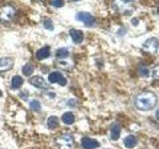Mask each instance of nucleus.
<instances>
[{
  "label": "nucleus",
  "instance_id": "1",
  "mask_svg": "<svg viewBox=\"0 0 159 149\" xmlns=\"http://www.w3.org/2000/svg\"><path fill=\"white\" fill-rule=\"evenodd\" d=\"M135 106L139 111H150L157 104V97L155 93L151 92H144L136 96L135 101Z\"/></svg>",
  "mask_w": 159,
  "mask_h": 149
},
{
  "label": "nucleus",
  "instance_id": "2",
  "mask_svg": "<svg viewBox=\"0 0 159 149\" xmlns=\"http://www.w3.org/2000/svg\"><path fill=\"white\" fill-rule=\"evenodd\" d=\"M112 5L117 12L123 15H129L135 9L134 2L132 0H113Z\"/></svg>",
  "mask_w": 159,
  "mask_h": 149
},
{
  "label": "nucleus",
  "instance_id": "3",
  "mask_svg": "<svg viewBox=\"0 0 159 149\" xmlns=\"http://www.w3.org/2000/svg\"><path fill=\"white\" fill-rule=\"evenodd\" d=\"M56 144L59 149H74V137L69 133H65L56 138Z\"/></svg>",
  "mask_w": 159,
  "mask_h": 149
},
{
  "label": "nucleus",
  "instance_id": "4",
  "mask_svg": "<svg viewBox=\"0 0 159 149\" xmlns=\"http://www.w3.org/2000/svg\"><path fill=\"white\" fill-rule=\"evenodd\" d=\"M16 14V10L11 5H4L0 7V21L2 23H7L12 21Z\"/></svg>",
  "mask_w": 159,
  "mask_h": 149
},
{
  "label": "nucleus",
  "instance_id": "5",
  "mask_svg": "<svg viewBox=\"0 0 159 149\" xmlns=\"http://www.w3.org/2000/svg\"><path fill=\"white\" fill-rule=\"evenodd\" d=\"M159 48V40L155 37L147 39L145 42L142 44V49L144 52L148 54H155Z\"/></svg>",
  "mask_w": 159,
  "mask_h": 149
},
{
  "label": "nucleus",
  "instance_id": "6",
  "mask_svg": "<svg viewBox=\"0 0 159 149\" xmlns=\"http://www.w3.org/2000/svg\"><path fill=\"white\" fill-rule=\"evenodd\" d=\"M76 18H77V20H79V21L83 22L88 27H93V25H94V23H96L94 17L93 16V15H91L89 13H87V12H80V13H78Z\"/></svg>",
  "mask_w": 159,
  "mask_h": 149
},
{
  "label": "nucleus",
  "instance_id": "7",
  "mask_svg": "<svg viewBox=\"0 0 159 149\" xmlns=\"http://www.w3.org/2000/svg\"><path fill=\"white\" fill-rule=\"evenodd\" d=\"M48 79H49V82L51 83V84H59L60 86H62V87H65L67 84V79L65 78L63 76V74L62 73H60V72H53L49 74V77H48Z\"/></svg>",
  "mask_w": 159,
  "mask_h": 149
},
{
  "label": "nucleus",
  "instance_id": "8",
  "mask_svg": "<svg viewBox=\"0 0 159 149\" xmlns=\"http://www.w3.org/2000/svg\"><path fill=\"white\" fill-rule=\"evenodd\" d=\"M30 84H32L33 87L37 88H41V89H46L49 88V84L47 82L41 77V76H35L33 78L30 79Z\"/></svg>",
  "mask_w": 159,
  "mask_h": 149
},
{
  "label": "nucleus",
  "instance_id": "9",
  "mask_svg": "<svg viewBox=\"0 0 159 149\" xmlns=\"http://www.w3.org/2000/svg\"><path fill=\"white\" fill-rule=\"evenodd\" d=\"M82 146L84 149H96L101 146V144L96 139H93L91 137H83L82 138Z\"/></svg>",
  "mask_w": 159,
  "mask_h": 149
},
{
  "label": "nucleus",
  "instance_id": "10",
  "mask_svg": "<svg viewBox=\"0 0 159 149\" xmlns=\"http://www.w3.org/2000/svg\"><path fill=\"white\" fill-rule=\"evenodd\" d=\"M14 62L11 58H0V73L11 70Z\"/></svg>",
  "mask_w": 159,
  "mask_h": 149
},
{
  "label": "nucleus",
  "instance_id": "11",
  "mask_svg": "<svg viewBox=\"0 0 159 149\" xmlns=\"http://www.w3.org/2000/svg\"><path fill=\"white\" fill-rule=\"evenodd\" d=\"M70 35H71V38L73 40V42L75 44H81L84 40V33L81 30H77V29H71L70 30Z\"/></svg>",
  "mask_w": 159,
  "mask_h": 149
},
{
  "label": "nucleus",
  "instance_id": "12",
  "mask_svg": "<svg viewBox=\"0 0 159 149\" xmlns=\"http://www.w3.org/2000/svg\"><path fill=\"white\" fill-rule=\"evenodd\" d=\"M50 54H51V52H50V47L46 46V47H43L38 50L36 53V58L41 61V60H45V59L49 58Z\"/></svg>",
  "mask_w": 159,
  "mask_h": 149
},
{
  "label": "nucleus",
  "instance_id": "13",
  "mask_svg": "<svg viewBox=\"0 0 159 149\" xmlns=\"http://www.w3.org/2000/svg\"><path fill=\"white\" fill-rule=\"evenodd\" d=\"M123 144H124V146H125L126 148L131 149V148L135 147L137 145V139H136L135 136H133V135H128V136H126L125 138H124Z\"/></svg>",
  "mask_w": 159,
  "mask_h": 149
},
{
  "label": "nucleus",
  "instance_id": "14",
  "mask_svg": "<svg viewBox=\"0 0 159 149\" xmlns=\"http://www.w3.org/2000/svg\"><path fill=\"white\" fill-rule=\"evenodd\" d=\"M120 131H121L120 126L117 123L112 124V126L111 128V137L112 140H117L119 136H120Z\"/></svg>",
  "mask_w": 159,
  "mask_h": 149
},
{
  "label": "nucleus",
  "instance_id": "15",
  "mask_svg": "<svg viewBox=\"0 0 159 149\" xmlns=\"http://www.w3.org/2000/svg\"><path fill=\"white\" fill-rule=\"evenodd\" d=\"M62 121L65 124H67V125H71V124L75 122V115L71 111L65 112L62 115Z\"/></svg>",
  "mask_w": 159,
  "mask_h": 149
},
{
  "label": "nucleus",
  "instance_id": "16",
  "mask_svg": "<svg viewBox=\"0 0 159 149\" xmlns=\"http://www.w3.org/2000/svg\"><path fill=\"white\" fill-rule=\"evenodd\" d=\"M23 84V79L20 76H14L11 79V88L18 89Z\"/></svg>",
  "mask_w": 159,
  "mask_h": 149
},
{
  "label": "nucleus",
  "instance_id": "17",
  "mask_svg": "<svg viewBox=\"0 0 159 149\" xmlns=\"http://www.w3.org/2000/svg\"><path fill=\"white\" fill-rule=\"evenodd\" d=\"M47 125L49 129H55L59 125V118L57 116H50L47 120Z\"/></svg>",
  "mask_w": 159,
  "mask_h": 149
},
{
  "label": "nucleus",
  "instance_id": "18",
  "mask_svg": "<svg viewBox=\"0 0 159 149\" xmlns=\"http://www.w3.org/2000/svg\"><path fill=\"white\" fill-rule=\"evenodd\" d=\"M69 51H68V49L66 48H61V49H59L58 51L56 52V57L58 59H66L69 57Z\"/></svg>",
  "mask_w": 159,
  "mask_h": 149
},
{
  "label": "nucleus",
  "instance_id": "19",
  "mask_svg": "<svg viewBox=\"0 0 159 149\" xmlns=\"http://www.w3.org/2000/svg\"><path fill=\"white\" fill-rule=\"evenodd\" d=\"M22 72H23V74H24V76L30 77V76H31V74H33V72H34V68H33L32 65L26 64V65H25V66L23 67Z\"/></svg>",
  "mask_w": 159,
  "mask_h": 149
},
{
  "label": "nucleus",
  "instance_id": "20",
  "mask_svg": "<svg viewBox=\"0 0 159 149\" xmlns=\"http://www.w3.org/2000/svg\"><path fill=\"white\" fill-rule=\"evenodd\" d=\"M30 107L34 111H40V109H41V103L37 99H34V101L30 102Z\"/></svg>",
  "mask_w": 159,
  "mask_h": 149
},
{
  "label": "nucleus",
  "instance_id": "21",
  "mask_svg": "<svg viewBox=\"0 0 159 149\" xmlns=\"http://www.w3.org/2000/svg\"><path fill=\"white\" fill-rule=\"evenodd\" d=\"M44 27L49 31H53L54 30V24L51 19H45L44 20Z\"/></svg>",
  "mask_w": 159,
  "mask_h": 149
},
{
  "label": "nucleus",
  "instance_id": "22",
  "mask_svg": "<svg viewBox=\"0 0 159 149\" xmlns=\"http://www.w3.org/2000/svg\"><path fill=\"white\" fill-rule=\"evenodd\" d=\"M138 72L140 74V76L142 77H147L149 74V70L146 67H140L138 70Z\"/></svg>",
  "mask_w": 159,
  "mask_h": 149
},
{
  "label": "nucleus",
  "instance_id": "23",
  "mask_svg": "<svg viewBox=\"0 0 159 149\" xmlns=\"http://www.w3.org/2000/svg\"><path fill=\"white\" fill-rule=\"evenodd\" d=\"M152 77L159 81V65H157L156 67H154L152 70Z\"/></svg>",
  "mask_w": 159,
  "mask_h": 149
},
{
  "label": "nucleus",
  "instance_id": "24",
  "mask_svg": "<svg viewBox=\"0 0 159 149\" xmlns=\"http://www.w3.org/2000/svg\"><path fill=\"white\" fill-rule=\"evenodd\" d=\"M64 0H54V1H52V5H54L55 7H57V8H61L64 6Z\"/></svg>",
  "mask_w": 159,
  "mask_h": 149
},
{
  "label": "nucleus",
  "instance_id": "25",
  "mask_svg": "<svg viewBox=\"0 0 159 149\" xmlns=\"http://www.w3.org/2000/svg\"><path fill=\"white\" fill-rule=\"evenodd\" d=\"M155 115H156V118H157V120H159V108L155 112Z\"/></svg>",
  "mask_w": 159,
  "mask_h": 149
},
{
  "label": "nucleus",
  "instance_id": "26",
  "mask_svg": "<svg viewBox=\"0 0 159 149\" xmlns=\"http://www.w3.org/2000/svg\"><path fill=\"white\" fill-rule=\"evenodd\" d=\"M2 96V93H1V91H0V97H1Z\"/></svg>",
  "mask_w": 159,
  "mask_h": 149
},
{
  "label": "nucleus",
  "instance_id": "27",
  "mask_svg": "<svg viewBox=\"0 0 159 149\" xmlns=\"http://www.w3.org/2000/svg\"><path fill=\"white\" fill-rule=\"evenodd\" d=\"M158 15H159V8H158Z\"/></svg>",
  "mask_w": 159,
  "mask_h": 149
},
{
  "label": "nucleus",
  "instance_id": "28",
  "mask_svg": "<svg viewBox=\"0 0 159 149\" xmlns=\"http://www.w3.org/2000/svg\"><path fill=\"white\" fill-rule=\"evenodd\" d=\"M73 1H77V0H73Z\"/></svg>",
  "mask_w": 159,
  "mask_h": 149
}]
</instances>
